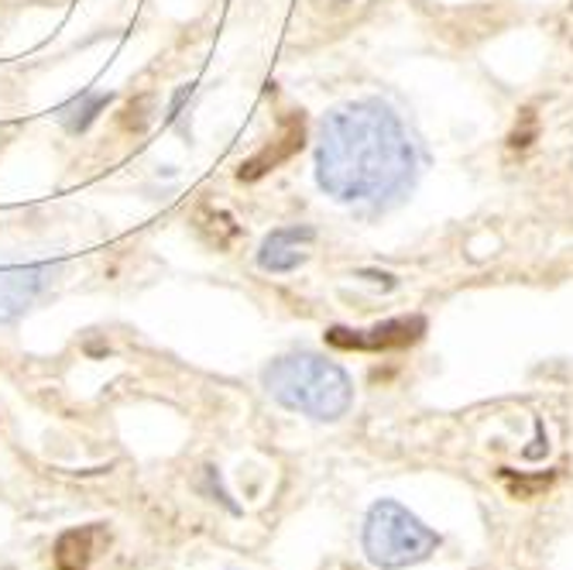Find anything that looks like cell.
Returning <instances> with one entry per match:
<instances>
[{
    "mask_svg": "<svg viewBox=\"0 0 573 570\" xmlns=\"http://www.w3.org/2000/svg\"><path fill=\"white\" fill-rule=\"evenodd\" d=\"M416 152L402 121L378 100H354L323 117L317 145V182L326 197L385 200L409 186Z\"/></svg>",
    "mask_w": 573,
    "mask_h": 570,
    "instance_id": "obj_1",
    "label": "cell"
},
{
    "mask_svg": "<svg viewBox=\"0 0 573 570\" xmlns=\"http://www.w3.org/2000/svg\"><path fill=\"white\" fill-rule=\"evenodd\" d=\"M265 389L278 406L320 423H337L354 406L350 375L320 354H282L265 368Z\"/></svg>",
    "mask_w": 573,
    "mask_h": 570,
    "instance_id": "obj_2",
    "label": "cell"
},
{
    "mask_svg": "<svg viewBox=\"0 0 573 570\" xmlns=\"http://www.w3.org/2000/svg\"><path fill=\"white\" fill-rule=\"evenodd\" d=\"M365 554L381 570H402L422 563L437 554L440 533L429 530L419 515H413L402 502L381 498L365 515Z\"/></svg>",
    "mask_w": 573,
    "mask_h": 570,
    "instance_id": "obj_3",
    "label": "cell"
},
{
    "mask_svg": "<svg viewBox=\"0 0 573 570\" xmlns=\"http://www.w3.org/2000/svg\"><path fill=\"white\" fill-rule=\"evenodd\" d=\"M62 265L38 261V265H0V323H14L52 289Z\"/></svg>",
    "mask_w": 573,
    "mask_h": 570,
    "instance_id": "obj_4",
    "label": "cell"
},
{
    "mask_svg": "<svg viewBox=\"0 0 573 570\" xmlns=\"http://www.w3.org/2000/svg\"><path fill=\"white\" fill-rule=\"evenodd\" d=\"M426 320L419 317H402V320H389V323H378L371 330H344V326H333L326 330V341L333 347H344V351H392V347H409L422 337Z\"/></svg>",
    "mask_w": 573,
    "mask_h": 570,
    "instance_id": "obj_5",
    "label": "cell"
},
{
    "mask_svg": "<svg viewBox=\"0 0 573 570\" xmlns=\"http://www.w3.org/2000/svg\"><path fill=\"white\" fill-rule=\"evenodd\" d=\"M317 241V230L306 224H289V227H275L258 248V265L265 272H296L306 261V248Z\"/></svg>",
    "mask_w": 573,
    "mask_h": 570,
    "instance_id": "obj_6",
    "label": "cell"
},
{
    "mask_svg": "<svg viewBox=\"0 0 573 570\" xmlns=\"http://www.w3.org/2000/svg\"><path fill=\"white\" fill-rule=\"evenodd\" d=\"M302 138H306V121H302V114H296V117H289V121H285L282 134L272 141V145H268L265 152H258L251 162H244V165H241V173H237V176L248 179V182L261 179L268 169H275L278 162L293 158V155L302 149Z\"/></svg>",
    "mask_w": 573,
    "mask_h": 570,
    "instance_id": "obj_7",
    "label": "cell"
},
{
    "mask_svg": "<svg viewBox=\"0 0 573 570\" xmlns=\"http://www.w3.org/2000/svg\"><path fill=\"white\" fill-rule=\"evenodd\" d=\"M110 93H93V90H86V93H80V97H73L69 104H62L59 110H56V117H59V124L65 128V131H73V134H80V131H86L97 117L110 107Z\"/></svg>",
    "mask_w": 573,
    "mask_h": 570,
    "instance_id": "obj_8",
    "label": "cell"
},
{
    "mask_svg": "<svg viewBox=\"0 0 573 570\" xmlns=\"http://www.w3.org/2000/svg\"><path fill=\"white\" fill-rule=\"evenodd\" d=\"M93 533L97 530H76V533H65L56 546V563L59 570H83L89 563L93 554Z\"/></svg>",
    "mask_w": 573,
    "mask_h": 570,
    "instance_id": "obj_9",
    "label": "cell"
}]
</instances>
